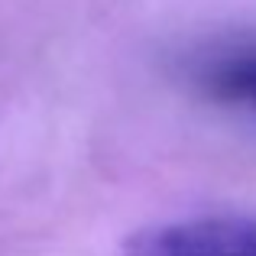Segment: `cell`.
Instances as JSON below:
<instances>
[{
  "label": "cell",
  "instance_id": "cell-2",
  "mask_svg": "<svg viewBox=\"0 0 256 256\" xmlns=\"http://www.w3.org/2000/svg\"><path fill=\"white\" fill-rule=\"evenodd\" d=\"M201 84L220 104L256 114V46L218 56L201 72Z\"/></svg>",
  "mask_w": 256,
  "mask_h": 256
},
{
  "label": "cell",
  "instance_id": "cell-1",
  "mask_svg": "<svg viewBox=\"0 0 256 256\" xmlns=\"http://www.w3.org/2000/svg\"><path fill=\"white\" fill-rule=\"evenodd\" d=\"M117 256H256V218L201 214L152 224L126 237Z\"/></svg>",
  "mask_w": 256,
  "mask_h": 256
}]
</instances>
